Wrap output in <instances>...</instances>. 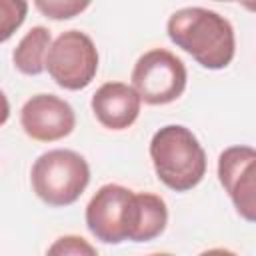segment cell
<instances>
[{
    "mask_svg": "<svg viewBox=\"0 0 256 256\" xmlns=\"http://www.w3.org/2000/svg\"><path fill=\"white\" fill-rule=\"evenodd\" d=\"M168 38L190 54L202 68L222 70L236 52L232 24L214 10L188 6L176 10L166 24Z\"/></svg>",
    "mask_w": 256,
    "mask_h": 256,
    "instance_id": "1",
    "label": "cell"
},
{
    "mask_svg": "<svg viewBox=\"0 0 256 256\" xmlns=\"http://www.w3.org/2000/svg\"><path fill=\"white\" fill-rule=\"evenodd\" d=\"M150 158L158 180L176 192L198 186L206 174V152L198 138L180 124L162 126L150 140Z\"/></svg>",
    "mask_w": 256,
    "mask_h": 256,
    "instance_id": "2",
    "label": "cell"
},
{
    "mask_svg": "<svg viewBox=\"0 0 256 256\" xmlns=\"http://www.w3.org/2000/svg\"><path fill=\"white\" fill-rule=\"evenodd\" d=\"M30 182L36 196L48 206H70L86 190L90 182V166L84 156L74 150H48L34 160Z\"/></svg>",
    "mask_w": 256,
    "mask_h": 256,
    "instance_id": "3",
    "label": "cell"
},
{
    "mask_svg": "<svg viewBox=\"0 0 256 256\" xmlns=\"http://www.w3.org/2000/svg\"><path fill=\"white\" fill-rule=\"evenodd\" d=\"M186 66L166 48H152L144 52L132 70V86L142 102L152 106L170 104L186 90Z\"/></svg>",
    "mask_w": 256,
    "mask_h": 256,
    "instance_id": "4",
    "label": "cell"
},
{
    "mask_svg": "<svg viewBox=\"0 0 256 256\" xmlns=\"http://www.w3.org/2000/svg\"><path fill=\"white\" fill-rule=\"evenodd\" d=\"M46 70L64 90L86 88L98 72V50L92 38L80 30L62 32L48 50Z\"/></svg>",
    "mask_w": 256,
    "mask_h": 256,
    "instance_id": "5",
    "label": "cell"
},
{
    "mask_svg": "<svg viewBox=\"0 0 256 256\" xmlns=\"http://www.w3.org/2000/svg\"><path fill=\"white\" fill-rule=\"evenodd\" d=\"M218 180L236 212L256 222V148L230 146L218 158Z\"/></svg>",
    "mask_w": 256,
    "mask_h": 256,
    "instance_id": "6",
    "label": "cell"
},
{
    "mask_svg": "<svg viewBox=\"0 0 256 256\" xmlns=\"http://www.w3.org/2000/svg\"><path fill=\"white\" fill-rule=\"evenodd\" d=\"M134 190L120 184H104L86 206V226L90 234L104 244L126 240V216Z\"/></svg>",
    "mask_w": 256,
    "mask_h": 256,
    "instance_id": "7",
    "label": "cell"
},
{
    "mask_svg": "<svg viewBox=\"0 0 256 256\" xmlns=\"http://www.w3.org/2000/svg\"><path fill=\"white\" fill-rule=\"evenodd\" d=\"M20 126L36 142H54L66 138L74 126L76 116L72 106L56 94H36L28 98L20 110Z\"/></svg>",
    "mask_w": 256,
    "mask_h": 256,
    "instance_id": "8",
    "label": "cell"
},
{
    "mask_svg": "<svg viewBox=\"0 0 256 256\" xmlns=\"http://www.w3.org/2000/svg\"><path fill=\"white\" fill-rule=\"evenodd\" d=\"M140 94L124 82H106L92 94V112L96 120L110 130L130 128L140 114Z\"/></svg>",
    "mask_w": 256,
    "mask_h": 256,
    "instance_id": "9",
    "label": "cell"
},
{
    "mask_svg": "<svg viewBox=\"0 0 256 256\" xmlns=\"http://www.w3.org/2000/svg\"><path fill=\"white\" fill-rule=\"evenodd\" d=\"M168 224L166 202L152 192H134L126 216V240L148 242L158 238Z\"/></svg>",
    "mask_w": 256,
    "mask_h": 256,
    "instance_id": "10",
    "label": "cell"
},
{
    "mask_svg": "<svg viewBox=\"0 0 256 256\" xmlns=\"http://www.w3.org/2000/svg\"><path fill=\"white\" fill-rule=\"evenodd\" d=\"M50 46H52V36H50V30L46 26L30 28L22 36L18 46L14 48V54H12L14 66L22 74L38 76L46 68V58H48Z\"/></svg>",
    "mask_w": 256,
    "mask_h": 256,
    "instance_id": "11",
    "label": "cell"
},
{
    "mask_svg": "<svg viewBox=\"0 0 256 256\" xmlns=\"http://www.w3.org/2000/svg\"><path fill=\"white\" fill-rule=\"evenodd\" d=\"M28 0H0V40L6 42L26 20Z\"/></svg>",
    "mask_w": 256,
    "mask_h": 256,
    "instance_id": "12",
    "label": "cell"
},
{
    "mask_svg": "<svg viewBox=\"0 0 256 256\" xmlns=\"http://www.w3.org/2000/svg\"><path fill=\"white\" fill-rule=\"evenodd\" d=\"M92 0H34L38 12L52 20H68L82 14Z\"/></svg>",
    "mask_w": 256,
    "mask_h": 256,
    "instance_id": "13",
    "label": "cell"
},
{
    "mask_svg": "<svg viewBox=\"0 0 256 256\" xmlns=\"http://www.w3.org/2000/svg\"><path fill=\"white\" fill-rule=\"evenodd\" d=\"M48 254H72V256H82V254H88V256H94L96 254V248L84 240L82 236H60L50 248H48Z\"/></svg>",
    "mask_w": 256,
    "mask_h": 256,
    "instance_id": "14",
    "label": "cell"
},
{
    "mask_svg": "<svg viewBox=\"0 0 256 256\" xmlns=\"http://www.w3.org/2000/svg\"><path fill=\"white\" fill-rule=\"evenodd\" d=\"M218 2H240L246 10L250 12H256V0H218Z\"/></svg>",
    "mask_w": 256,
    "mask_h": 256,
    "instance_id": "15",
    "label": "cell"
}]
</instances>
